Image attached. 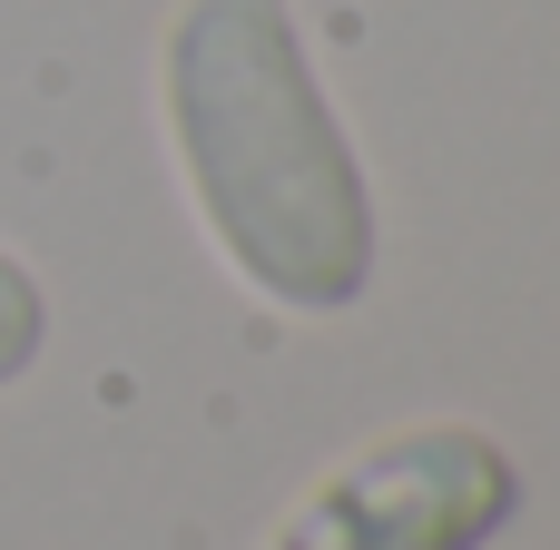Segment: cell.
Wrapping results in <instances>:
<instances>
[{
  "mask_svg": "<svg viewBox=\"0 0 560 550\" xmlns=\"http://www.w3.org/2000/svg\"><path fill=\"white\" fill-rule=\"evenodd\" d=\"M39 344H49V295H39L30 256H10V246H0V394L39 364Z\"/></svg>",
  "mask_w": 560,
  "mask_h": 550,
  "instance_id": "3",
  "label": "cell"
},
{
  "mask_svg": "<svg viewBox=\"0 0 560 550\" xmlns=\"http://www.w3.org/2000/svg\"><path fill=\"white\" fill-rule=\"evenodd\" d=\"M522 512V472L482 423H413L335 463L266 550H492Z\"/></svg>",
  "mask_w": 560,
  "mask_h": 550,
  "instance_id": "2",
  "label": "cell"
},
{
  "mask_svg": "<svg viewBox=\"0 0 560 550\" xmlns=\"http://www.w3.org/2000/svg\"><path fill=\"white\" fill-rule=\"evenodd\" d=\"M158 108L207 246L285 315H345L374 285V187L285 0H177Z\"/></svg>",
  "mask_w": 560,
  "mask_h": 550,
  "instance_id": "1",
  "label": "cell"
}]
</instances>
